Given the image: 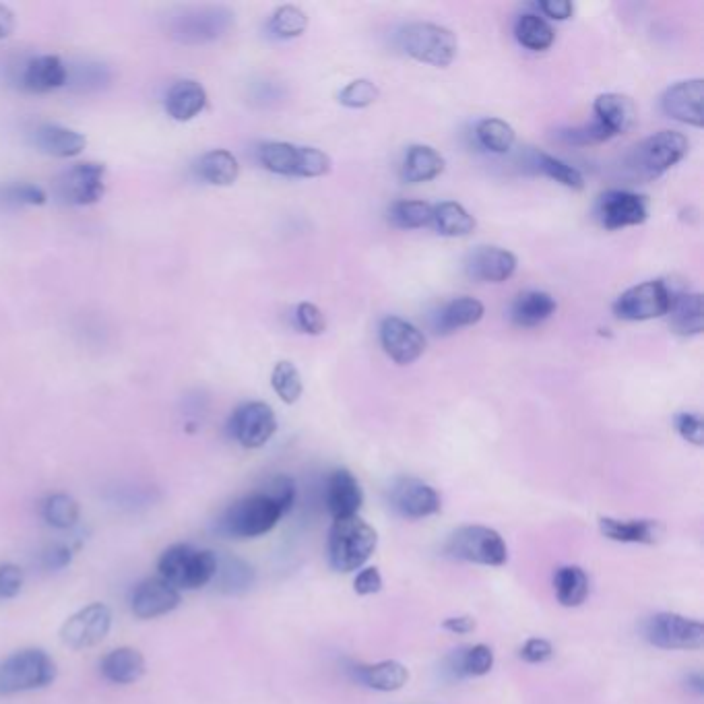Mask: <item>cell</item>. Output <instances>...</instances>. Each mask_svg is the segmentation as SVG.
<instances>
[{"instance_id":"34","label":"cell","mask_w":704,"mask_h":704,"mask_svg":"<svg viewBox=\"0 0 704 704\" xmlns=\"http://www.w3.org/2000/svg\"><path fill=\"white\" fill-rule=\"evenodd\" d=\"M554 591L564 607H579L589 595V576L581 566H562L554 574Z\"/></svg>"},{"instance_id":"12","label":"cell","mask_w":704,"mask_h":704,"mask_svg":"<svg viewBox=\"0 0 704 704\" xmlns=\"http://www.w3.org/2000/svg\"><path fill=\"white\" fill-rule=\"evenodd\" d=\"M380 345L395 364L407 366L424 356L426 337L409 320L387 316L380 323Z\"/></svg>"},{"instance_id":"44","label":"cell","mask_w":704,"mask_h":704,"mask_svg":"<svg viewBox=\"0 0 704 704\" xmlns=\"http://www.w3.org/2000/svg\"><path fill=\"white\" fill-rule=\"evenodd\" d=\"M537 164H539V170L543 174H546L552 180H556V182H560L562 186L572 188V190H583L585 188L583 174L576 168L564 164L562 159H558L554 155H548V153H539L537 155Z\"/></svg>"},{"instance_id":"51","label":"cell","mask_w":704,"mask_h":704,"mask_svg":"<svg viewBox=\"0 0 704 704\" xmlns=\"http://www.w3.org/2000/svg\"><path fill=\"white\" fill-rule=\"evenodd\" d=\"M676 428H678V434L694 444V446H702L704 442V424L700 420V415L696 413H680L678 418H676Z\"/></svg>"},{"instance_id":"15","label":"cell","mask_w":704,"mask_h":704,"mask_svg":"<svg viewBox=\"0 0 704 704\" xmlns=\"http://www.w3.org/2000/svg\"><path fill=\"white\" fill-rule=\"evenodd\" d=\"M106 192V168L98 162H85L64 172L58 180V195L71 205H93Z\"/></svg>"},{"instance_id":"33","label":"cell","mask_w":704,"mask_h":704,"mask_svg":"<svg viewBox=\"0 0 704 704\" xmlns=\"http://www.w3.org/2000/svg\"><path fill=\"white\" fill-rule=\"evenodd\" d=\"M494 667V651L488 645H473L455 651L448 657V669L457 678H479L490 674Z\"/></svg>"},{"instance_id":"59","label":"cell","mask_w":704,"mask_h":704,"mask_svg":"<svg viewBox=\"0 0 704 704\" xmlns=\"http://www.w3.org/2000/svg\"><path fill=\"white\" fill-rule=\"evenodd\" d=\"M13 31H15V13L7 5H0V40L9 38Z\"/></svg>"},{"instance_id":"29","label":"cell","mask_w":704,"mask_h":704,"mask_svg":"<svg viewBox=\"0 0 704 704\" xmlns=\"http://www.w3.org/2000/svg\"><path fill=\"white\" fill-rule=\"evenodd\" d=\"M211 583H215V587L226 595H242L254 583V570L248 562L236 556L217 554V570Z\"/></svg>"},{"instance_id":"26","label":"cell","mask_w":704,"mask_h":704,"mask_svg":"<svg viewBox=\"0 0 704 704\" xmlns=\"http://www.w3.org/2000/svg\"><path fill=\"white\" fill-rule=\"evenodd\" d=\"M351 674L354 678L364 684L370 690H378V692H395L401 690L407 680H409V671L403 663L399 661H378L372 665H358L351 669Z\"/></svg>"},{"instance_id":"42","label":"cell","mask_w":704,"mask_h":704,"mask_svg":"<svg viewBox=\"0 0 704 704\" xmlns=\"http://www.w3.org/2000/svg\"><path fill=\"white\" fill-rule=\"evenodd\" d=\"M271 384H273V391L277 393V397L287 405L298 403V399L302 397V391H304L302 376H300L298 368L287 360L275 364L273 374H271Z\"/></svg>"},{"instance_id":"52","label":"cell","mask_w":704,"mask_h":704,"mask_svg":"<svg viewBox=\"0 0 704 704\" xmlns=\"http://www.w3.org/2000/svg\"><path fill=\"white\" fill-rule=\"evenodd\" d=\"M23 589V570L15 564L0 566V599H13Z\"/></svg>"},{"instance_id":"54","label":"cell","mask_w":704,"mask_h":704,"mask_svg":"<svg viewBox=\"0 0 704 704\" xmlns=\"http://www.w3.org/2000/svg\"><path fill=\"white\" fill-rule=\"evenodd\" d=\"M108 81V71L104 64H83L77 69L75 83H79L83 89L89 87H102Z\"/></svg>"},{"instance_id":"28","label":"cell","mask_w":704,"mask_h":704,"mask_svg":"<svg viewBox=\"0 0 704 704\" xmlns=\"http://www.w3.org/2000/svg\"><path fill=\"white\" fill-rule=\"evenodd\" d=\"M444 172V157L428 145H411L407 149L401 176L409 184H422L438 178Z\"/></svg>"},{"instance_id":"20","label":"cell","mask_w":704,"mask_h":704,"mask_svg":"<svg viewBox=\"0 0 704 704\" xmlns=\"http://www.w3.org/2000/svg\"><path fill=\"white\" fill-rule=\"evenodd\" d=\"M327 508L333 519L356 517L364 504V492L356 475L347 469H335L327 479Z\"/></svg>"},{"instance_id":"41","label":"cell","mask_w":704,"mask_h":704,"mask_svg":"<svg viewBox=\"0 0 704 704\" xmlns=\"http://www.w3.org/2000/svg\"><path fill=\"white\" fill-rule=\"evenodd\" d=\"M389 217L401 230H420L432 223L434 207L426 201H397L391 205Z\"/></svg>"},{"instance_id":"11","label":"cell","mask_w":704,"mask_h":704,"mask_svg":"<svg viewBox=\"0 0 704 704\" xmlns=\"http://www.w3.org/2000/svg\"><path fill=\"white\" fill-rule=\"evenodd\" d=\"M112 628V612L104 603H89L73 614L60 628L62 645L73 651L91 649L100 645Z\"/></svg>"},{"instance_id":"39","label":"cell","mask_w":704,"mask_h":704,"mask_svg":"<svg viewBox=\"0 0 704 704\" xmlns=\"http://www.w3.org/2000/svg\"><path fill=\"white\" fill-rule=\"evenodd\" d=\"M42 517L54 529H71L81 517V506L71 494L56 492L42 502Z\"/></svg>"},{"instance_id":"60","label":"cell","mask_w":704,"mask_h":704,"mask_svg":"<svg viewBox=\"0 0 704 704\" xmlns=\"http://www.w3.org/2000/svg\"><path fill=\"white\" fill-rule=\"evenodd\" d=\"M688 688L694 690L696 694H702V692H704V680H702V676H700V674L688 676Z\"/></svg>"},{"instance_id":"43","label":"cell","mask_w":704,"mask_h":704,"mask_svg":"<svg viewBox=\"0 0 704 704\" xmlns=\"http://www.w3.org/2000/svg\"><path fill=\"white\" fill-rule=\"evenodd\" d=\"M306 27H308V15L294 5L279 7L269 21V31L279 40L298 38L304 34Z\"/></svg>"},{"instance_id":"55","label":"cell","mask_w":704,"mask_h":704,"mask_svg":"<svg viewBox=\"0 0 704 704\" xmlns=\"http://www.w3.org/2000/svg\"><path fill=\"white\" fill-rule=\"evenodd\" d=\"M40 562L46 570H62L73 562V552L67 546H50L42 552Z\"/></svg>"},{"instance_id":"19","label":"cell","mask_w":704,"mask_h":704,"mask_svg":"<svg viewBox=\"0 0 704 704\" xmlns=\"http://www.w3.org/2000/svg\"><path fill=\"white\" fill-rule=\"evenodd\" d=\"M469 277L486 283H502L517 271V256L506 248L479 246L467 259Z\"/></svg>"},{"instance_id":"6","label":"cell","mask_w":704,"mask_h":704,"mask_svg":"<svg viewBox=\"0 0 704 704\" xmlns=\"http://www.w3.org/2000/svg\"><path fill=\"white\" fill-rule=\"evenodd\" d=\"M688 139L678 131H661L638 143L630 155V168L638 178L655 180L678 166L688 153Z\"/></svg>"},{"instance_id":"21","label":"cell","mask_w":704,"mask_h":704,"mask_svg":"<svg viewBox=\"0 0 704 704\" xmlns=\"http://www.w3.org/2000/svg\"><path fill=\"white\" fill-rule=\"evenodd\" d=\"M67 83L69 69L56 54H42L27 60L21 73V85L34 93H48L64 87Z\"/></svg>"},{"instance_id":"23","label":"cell","mask_w":704,"mask_h":704,"mask_svg":"<svg viewBox=\"0 0 704 704\" xmlns=\"http://www.w3.org/2000/svg\"><path fill=\"white\" fill-rule=\"evenodd\" d=\"M207 106V91L195 79H182L174 83L166 95V112L178 120L188 122L197 118Z\"/></svg>"},{"instance_id":"35","label":"cell","mask_w":704,"mask_h":704,"mask_svg":"<svg viewBox=\"0 0 704 704\" xmlns=\"http://www.w3.org/2000/svg\"><path fill=\"white\" fill-rule=\"evenodd\" d=\"M432 223L446 238H465L475 230V217L455 201H444L436 205Z\"/></svg>"},{"instance_id":"25","label":"cell","mask_w":704,"mask_h":704,"mask_svg":"<svg viewBox=\"0 0 704 704\" xmlns=\"http://www.w3.org/2000/svg\"><path fill=\"white\" fill-rule=\"evenodd\" d=\"M36 147L52 157H75L87 147L83 133L60 124H42L34 133Z\"/></svg>"},{"instance_id":"32","label":"cell","mask_w":704,"mask_h":704,"mask_svg":"<svg viewBox=\"0 0 704 704\" xmlns=\"http://www.w3.org/2000/svg\"><path fill=\"white\" fill-rule=\"evenodd\" d=\"M197 172L213 186H232L240 176V164L234 153L226 149H213L199 159Z\"/></svg>"},{"instance_id":"10","label":"cell","mask_w":704,"mask_h":704,"mask_svg":"<svg viewBox=\"0 0 704 704\" xmlns=\"http://www.w3.org/2000/svg\"><path fill=\"white\" fill-rule=\"evenodd\" d=\"M645 636L657 649L696 651L704 645V626L700 620L663 612L647 622Z\"/></svg>"},{"instance_id":"4","label":"cell","mask_w":704,"mask_h":704,"mask_svg":"<svg viewBox=\"0 0 704 704\" xmlns=\"http://www.w3.org/2000/svg\"><path fill=\"white\" fill-rule=\"evenodd\" d=\"M56 661L42 649L13 653L0 663V696L42 690L56 680Z\"/></svg>"},{"instance_id":"36","label":"cell","mask_w":704,"mask_h":704,"mask_svg":"<svg viewBox=\"0 0 704 704\" xmlns=\"http://www.w3.org/2000/svg\"><path fill=\"white\" fill-rule=\"evenodd\" d=\"M671 327L678 335L690 337L702 333V296L700 294H680L671 302Z\"/></svg>"},{"instance_id":"57","label":"cell","mask_w":704,"mask_h":704,"mask_svg":"<svg viewBox=\"0 0 704 704\" xmlns=\"http://www.w3.org/2000/svg\"><path fill=\"white\" fill-rule=\"evenodd\" d=\"M539 11H543V15L550 17V19L566 21L572 17L574 5L568 3V0H541Z\"/></svg>"},{"instance_id":"38","label":"cell","mask_w":704,"mask_h":704,"mask_svg":"<svg viewBox=\"0 0 704 704\" xmlns=\"http://www.w3.org/2000/svg\"><path fill=\"white\" fill-rule=\"evenodd\" d=\"M300 147L283 141H269L259 147V162L265 170L279 176H296Z\"/></svg>"},{"instance_id":"16","label":"cell","mask_w":704,"mask_h":704,"mask_svg":"<svg viewBox=\"0 0 704 704\" xmlns=\"http://www.w3.org/2000/svg\"><path fill=\"white\" fill-rule=\"evenodd\" d=\"M597 213L605 230H622L645 223L649 207L645 197L636 195V192L610 190L599 199Z\"/></svg>"},{"instance_id":"9","label":"cell","mask_w":704,"mask_h":704,"mask_svg":"<svg viewBox=\"0 0 704 704\" xmlns=\"http://www.w3.org/2000/svg\"><path fill=\"white\" fill-rule=\"evenodd\" d=\"M674 298L676 294L669 290L665 281H645L630 287L614 302V314L630 323L661 318L669 312Z\"/></svg>"},{"instance_id":"48","label":"cell","mask_w":704,"mask_h":704,"mask_svg":"<svg viewBox=\"0 0 704 704\" xmlns=\"http://www.w3.org/2000/svg\"><path fill=\"white\" fill-rule=\"evenodd\" d=\"M560 139L564 143H570V145H595V143H603L607 139H612V135L605 131V128L595 120L591 124H585V126H579V128H568V131H562L560 133Z\"/></svg>"},{"instance_id":"17","label":"cell","mask_w":704,"mask_h":704,"mask_svg":"<svg viewBox=\"0 0 704 704\" xmlns=\"http://www.w3.org/2000/svg\"><path fill=\"white\" fill-rule=\"evenodd\" d=\"M182 603V591L164 581L162 576H151L139 583L131 597V610L139 620H153L174 612Z\"/></svg>"},{"instance_id":"49","label":"cell","mask_w":704,"mask_h":704,"mask_svg":"<svg viewBox=\"0 0 704 704\" xmlns=\"http://www.w3.org/2000/svg\"><path fill=\"white\" fill-rule=\"evenodd\" d=\"M296 323L306 335H323L327 331V318L318 306L302 302L296 308Z\"/></svg>"},{"instance_id":"47","label":"cell","mask_w":704,"mask_h":704,"mask_svg":"<svg viewBox=\"0 0 704 704\" xmlns=\"http://www.w3.org/2000/svg\"><path fill=\"white\" fill-rule=\"evenodd\" d=\"M331 157L316 147H300L296 178H320L331 172Z\"/></svg>"},{"instance_id":"50","label":"cell","mask_w":704,"mask_h":704,"mask_svg":"<svg viewBox=\"0 0 704 704\" xmlns=\"http://www.w3.org/2000/svg\"><path fill=\"white\" fill-rule=\"evenodd\" d=\"M263 492H267L283 508V512H290L296 502V484L294 479L287 475L273 477Z\"/></svg>"},{"instance_id":"7","label":"cell","mask_w":704,"mask_h":704,"mask_svg":"<svg viewBox=\"0 0 704 704\" xmlns=\"http://www.w3.org/2000/svg\"><path fill=\"white\" fill-rule=\"evenodd\" d=\"M403 50L418 62L444 69L457 56L459 42L451 29L436 23H411L401 34Z\"/></svg>"},{"instance_id":"22","label":"cell","mask_w":704,"mask_h":704,"mask_svg":"<svg viewBox=\"0 0 704 704\" xmlns=\"http://www.w3.org/2000/svg\"><path fill=\"white\" fill-rule=\"evenodd\" d=\"M595 120L612 137L628 133L636 122V106L622 93H601L593 104Z\"/></svg>"},{"instance_id":"1","label":"cell","mask_w":704,"mask_h":704,"mask_svg":"<svg viewBox=\"0 0 704 704\" xmlns=\"http://www.w3.org/2000/svg\"><path fill=\"white\" fill-rule=\"evenodd\" d=\"M378 546V533L364 519H337L329 531L327 554L337 572H354L362 568Z\"/></svg>"},{"instance_id":"53","label":"cell","mask_w":704,"mask_h":704,"mask_svg":"<svg viewBox=\"0 0 704 704\" xmlns=\"http://www.w3.org/2000/svg\"><path fill=\"white\" fill-rule=\"evenodd\" d=\"M519 655H521L523 661L533 663V665L546 663V661H550L554 657V647H552L550 640L535 636V638H529L527 643L521 647Z\"/></svg>"},{"instance_id":"37","label":"cell","mask_w":704,"mask_h":704,"mask_svg":"<svg viewBox=\"0 0 704 704\" xmlns=\"http://www.w3.org/2000/svg\"><path fill=\"white\" fill-rule=\"evenodd\" d=\"M515 36H517L519 44L525 46L527 50L543 52L554 44L556 31L543 17L527 13V15L519 17V21L515 25Z\"/></svg>"},{"instance_id":"31","label":"cell","mask_w":704,"mask_h":704,"mask_svg":"<svg viewBox=\"0 0 704 704\" xmlns=\"http://www.w3.org/2000/svg\"><path fill=\"white\" fill-rule=\"evenodd\" d=\"M484 312H486L484 304L475 298H469V296L455 298L440 310L438 329L440 333H455L459 329L473 327L484 318Z\"/></svg>"},{"instance_id":"2","label":"cell","mask_w":704,"mask_h":704,"mask_svg":"<svg viewBox=\"0 0 704 704\" xmlns=\"http://www.w3.org/2000/svg\"><path fill=\"white\" fill-rule=\"evenodd\" d=\"M217 570V554L197 550L188 543H174L157 560V572L178 591H195L207 587Z\"/></svg>"},{"instance_id":"45","label":"cell","mask_w":704,"mask_h":704,"mask_svg":"<svg viewBox=\"0 0 704 704\" xmlns=\"http://www.w3.org/2000/svg\"><path fill=\"white\" fill-rule=\"evenodd\" d=\"M48 201L44 188L29 182H13L0 186V205L23 207V205H44Z\"/></svg>"},{"instance_id":"13","label":"cell","mask_w":704,"mask_h":704,"mask_svg":"<svg viewBox=\"0 0 704 704\" xmlns=\"http://www.w3.org/2000/svg\"><path fill=\"white\" fill-rule=\"evenodd\" d=\"M230 432L244 448H261L277 432L275 411L263 401L244 403L232 415Z\"/></svg>"},{"instance_id":"30","label":"cell","mask_w":704,"mask_h":704,"mask_svg":"<svg viewBox=\"0 0 704 704\" xmlns=\"http://www.w3.org/2000/svg\"><path fill=\"white\" fill-rule=\"evenodd\" d=\"M558 310L556 300L548 292H525L512 304V320L519 327H537L546 323Z\"/></svg>"},{"instance_id":"8","label":"cell","mask_w":704,"mask_h":704,"mask_svg":"<svg viewBox=\"0 0 704 704\" xmlns=\"http://www.w3.org/2000/svg\"><path fill=\"white\" fill-rule=\"evenodd\" d=\"M446 554L482 566H504L508 560V548L502 535L484 525L459 527L446 541Z\"/></svg>"},{"instance_id":"24","label":"cell","mask_w":704,"mask_h":704,"mask_svg":"<svg viewBox=\"0 0 704 704\" xmlns=\"http://www.w3.org/2000/svg\"><path fill=\"white\" fill-rule=\"evenodd\" d=\"M100 671L108 682L118 686H128L139 682L145 676L147 665H145V657L137 649L120 647L110 651L100 661Z\"/></svg>"},{"instance_id":"56","label":"cell","mask_w":704,"mask_h":704,"mask_svg":"<svg viewBox=\"0 0 704 704\" xmlns=\"http://www.w3.org/2000/svg\"><path fill=\"white\" fill-rule=\"evenodd\" d=\"M382 589V576L378 572V568L370 566V568H364L358 576H356V581H354V591L358 595H374Z\"/></svg>"},{"instance_id":"40","label":"cell","mask_w":704,"mask_h":704,"mask_svg":"<svg viewBox=\"0 0 704 704\" xmlns=\"http://www.w3.org/2000/svg\"><path fill=\"white\" fill-rule=\"evenodd\" d=\"M475 137L479 145L492 153H508L517 141L515 128L500 118L479 120L475 126Z\"/></svg>"},{"instance_id":"58","label":"cell","mask_w":704,"mask_h":704,"mask_svg":"<svg viewBox=\"0 0 704 704\" xmlns=\"http://www.w3.org/2000/svg\"><path fill=\"white\" fill-rule=\"evenodd\" d=\"M442 628L453 634H471L477 628V622L471 616H455V618H446L442 622Z\"/></svg>"},{"instance_id":"46","label":"cell","mask_w":704,"mask_h":704,"mask_svg":"<svg viewBox=\"0 0 704 704\" xmlns=\"http://www.w3.org/2000/svg\"><path fill=\"white\" fill-rule=\"evenodd\" d=\"M380 98V89L370 79H356L339 91V104L351 110L372 106Z\"/></svg>"},{"instance_id":"18","label":"cell","mask_w":704,"mask_h":704,"mask_svg":"<svg viewBox=\"0 0 704 704\" xmlns=\"http://www.w3.org/2000/svg\"><path fill=\"white\" fill-rule=\"evenodd\" d=\"M702 79H688L671 85L661 98L663 112L678 122L700 128L702 126Z\"/></svg>"},{"instance_id":"3","label":"cell","mask_w":704,"mask_h":704,"mask_svg":"<svg viewBox=\"0 0 704 704\" xmlns=\"http://www.w3.org/2000/svg\"><path fill=\"white\" fill-rule=\"evenodd\" d=\"M283 515V508L261 490L236 500L223 512V517L219 519V531L232 539H254L275 529Z\"/></svg>"},{"instance_id":"27","label":"cell","mask_w":704,"mask_h":704,"mask_svg":"<svg viewBox=\"0 0 704 704\" xmlns=\"http://www.w3.org/2000/svg\"><path fill=\"white\" fill-rule=\"evenodd\" d=\"M599 531L603 537L618 543H655L661 537L663 527L651 519L620 521L612 517H601Z\"/></svg>"},{"instance_id":"14","label":"cell","mask_w":704,"mask_h":704,"mask_svg":"<svg viewBox=\"0 0 704 704\" xmlns=\"http://www.w3.org/2000/svg\"><path fill=\"white\" fill-rule=\"evenodd\" d=\"M389 502L397 515L405 519H426L440 512V494L422 479L399 477L389 488Z\"/></svg>"},{"instance_id":"5","label":"cell","mask_w":704,"mask_h":704,"mask_svg":"<svg viewBox=\"0 0 704 704\" xmlns=\"http://www.w3.org/2000/svg\"><path fill=\"white\" fill-rule=\"evenodd\" d=\"M234 13L226 7H186L168 19V34L182 44H205L226 36Z\"/></svg>"}]
</instances>
